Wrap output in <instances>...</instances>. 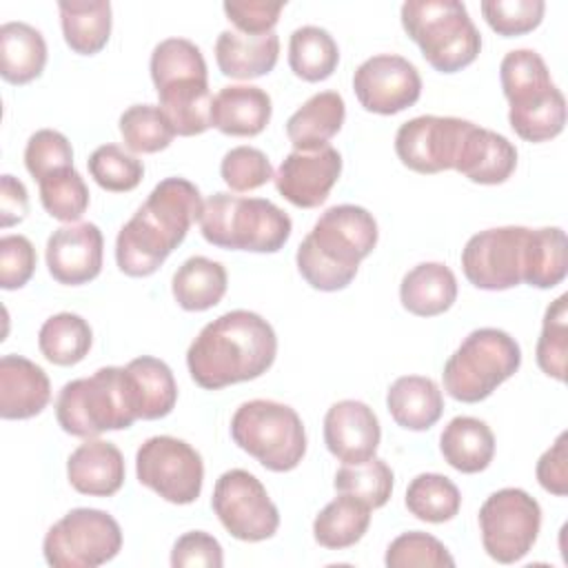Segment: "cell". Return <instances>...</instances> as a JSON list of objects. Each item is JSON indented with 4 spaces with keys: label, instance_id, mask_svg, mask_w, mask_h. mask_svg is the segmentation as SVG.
Segmentation results:
<instances>
[{
    "label": "cell",
    "instance_id": "obj_1",
    "mask_svg": "<svg viewBox=\"0 0 568 568\" xmlns=\"http://www.w3.org/2000/svg\"><path fill=\"white\" fill-rule=\"evenodd\" d=\"M277 355V335L257 313L235 308L209 322L186 351L191 379L220 390L264 375Z\"/></svg>",
    "mask_w": 568,
    "mask_h": 568
},
{
    "label": "cell",
    "instance_id": "obj_2",
    "mask_svg": "<svg viewBox=\"0 0 568 568\" xmlns=\"http://www.w3.org/2000/svg\"><path fill=\"white\" fill-rule=\"evenodd\" d=\"M204 200L186 178H164L115 237L118 268L129 277L153 275L200 222Z\"/></svg>",
    "mask_w": 568,
    "mask_h": 568
},
{
    "label": "cell",
    "instance_id": "obj_3",
    "mask_svg": "<svg viewBox=\"0 0 568 568\" xmlns=\"http://www.w3.org/2000/svg\"><path fill=\"white\" fill-rule=\"evenodd\" d=\"M377 235V222L364 206H331L297 246V271L317 291H342L355 280L359 262L373 253Z\"/></svg>",
    "mask_w": 568,
    "mask_h": 568
},
{
    "label": "cell",
    "instance_id": "obj_4",
    "mask_svg": "<svg viewBox=\"0 0 568 568\" xmlns=\"http://www.w3.org/2000/svg\"><path fill=\"white\" fill-rule=\"evenodd\" d=\"M508 122L526 142H548L566 126V98L550 80L544 58L532 49H513L499 64Z\"/></svg>",
    "mask_w": 568,
    "mask_h": 568
},
{
    "label": "cell",
    "instance_id": "obj_5",
    "mask_svg": "<svg viewBox=\"0 0 568 568\" xmlns=\"http://www.w3.org/2000/svg\"><path fill=\"white\" fill-rule=\"evenodd\" d=\"M55 419L64 433L84 439L133 426L140 417L126 368L104 366L67 382L55 399Z\"/></svg>",
    "mask_w": 568,
    "mask_h": 568
},
{
    "label": "cell",
    "instance_id": "obj_6",
    "mask_svg": "<svg viewBox=\"0 0 568 568\" xmlns=\"http://www.w3.org/2000/svg\"><path fill=\"white\" fill-rule=\"evenodd\" d=\"M151 80L160 109L166 113L175 135H200L211 129L209 73L204 55L189 42H169L151 58Z\"/></svg>",
    "mask_w": 568,
    "mask_h": 568
},
{
    "label": "cell",
    "instance_id": "obj_7",
    "mask_svg": "<svg viewBox=\"0 0 568 568\" xmlns=\"http://www.w3.org/2000/svg\"><path fill=\"white\" fill-rule=\"evenodd\" d=\"M291 217L271 200L213 193L200 215L202 237L217 248L275 253L291 237Z\"/></svg>",
    "mask_w": 568,
    "mask_h": 568
},
{
    "label": "cell",
    "instance_id": "obj_8",
    "mask_svg": "<svg viewBox=\"0 0 568 568\" xmlns=\"http://www.w3.org/2000/svg\"><path fill=\"white\" fill-rule=\"evenodd\" d=\"M406 36L439 73H457L481 51V36L457 0H408L399 11Z\"/></svg>",
    "mask_w": 568,
    "mask_h": 568
},
{
    "label": "cell",
    "instance_id": "obj_9",
    "mask_svg": "<svg viewBox=\"0 0 568 568\" xmlns=\"http://www.w3.org/2000/svg\"><path fill=\"white\" fill-rule=\"evenodd\" d=\"M521 348L501 328L484 326L468 333L444 364V390L464 404H477L493 395L519 371Z\"/></svg>",
    "mask_w": 568,
    "mask_h": 568
},
{
    "label": "cell",
    "instance_id": "obj_10",
    "mask_svg": "<svg viewBox=\"0 0 568 568\" xmlns=\"http://www.w3.org/2000/svg\"><path fill=\"white\" fill-rule=\"evenodd\" d=\"M233 442L266 470L288 473L306 455V430L295 408L273 399H251L231 417Z\"/></svg>",
    "mask_w": 568,
    "mask_h": 568
},
{
    "label": "cell",
    "instance_id": "obj_11",
    "mask_svg": "<svg viewBox=\"0 0 568 568\" xmlns=\"http://www.w3.org/2000/svg\"><path fill=\"white\" fill-rule=\"evenodd\" d=\"M122 548L120 524L100 508H73L44 535L42 552L53 568H95Z\"/></svg>",
    "mask_w": 568,
    "mask_h": 568
},
{
    "label": "cell",
    "instance_id": "obj_12",
    "mask_svg": "<svg viewBox=\"0 0 568 568\" xmlns=\"http://www.w3.org/2000/svg\"><path fill=\"white\" fill-rule=\"evenodd\" d=\"M541 508L521 488H501L486 497L479 508L481 546L497 564L524 559L539 535Z\"/></svg>",
    "mask_w": 568,
    "mask_h": 568
},
{
    "label": "cell",
    "instance_id": "obj_13",
    "mask_svg": "<svg viewBox=\"0 0 568 568\" xmlns=\"http://www.w3.org/2000/svg\"><path fill=\"white\" fill-rule=\"evenodd\" d=\"M138 481L169 504H193L202 493V455L171 435L149 437L135 453Z\"/></svg>",
    "mask_w": 568,
    "mask_h": 568
},
{
    "label": "cell",
    "instance_id": "obj_14",
    "mask_svg": "<svg viewBox=\"0 0 568 568\" xmlns=\"http://www.w3.org/2000/svg\"><path fill=\"white\" fill-rule=\"evenodd\" d=\"M211 508L226 532L240 541H264L280 528L277 506L264 484L244 468H231L217 477Z\"/></svg>",
    "mask_w": 568,
    "mask_h": 568
},
{
    "label": "cell",
    "instance_id": "obj_15",
    "mask_svg": "<svg viewBox=\"0 0 568 568\" xmlns=\"http://www.w3.org/2000/svg\"><path fill=\"white\" fill-rule=\"evenodd\" d=\"M528 226H497L475 233L462 251L466 280L481 291H506L524 282Z\"/></svg>",
    "mask_w": 568,
    "mask_h": 568
},
{
    "label": "cell",
    "instance_id": "obj_16",
    "mask_svg": "<svg viewBox=\"0 0 568 568\" xmlns=\"http://www.w3.org/2000/svg\"><path fill=\"white\" fill-rule=\"evenodd\" d=\"M470 120L453 115H417L395 133V153L415 173L433 175L455 169Z\"/></svg>",
    "mask_w": 568,
    "mask_h": 568
},
{
    "label": "cell",
    "instance_id": "obj_17",
    "mask_svg": "<svg viewBox=\"0 0 568 568\" xmlns=\"http://www.w3.org/2000/svg\"><path fill=\"white\" fill-rule=\"evenodd\" d=\"M353 91L366 111L393 115L419 100L422 78L417 67L404 55L379 53L355 69Z\"/></svg>",
    "mask_w": 568,
    "mask_h": 568
},
{
    "label": "cell",
    "instance_id": "obj_18",
    "mask_svg": "<svg viewBox=\"0 0 568 568\" xmlns=\"http://www.w3.org/2000/svg\"><path fill=\"white\" fill-rule=\"evenodd\" d=\"M342 155L335 146H324L317 151H293L288 153L277 173L275 189L300 209H315L326 202L331 189L339 180Z\"/></svg>",
    "mask_w": 568,
    "mask_h": 568
},
{
    "label": "cell",
    "instance_id": "obj_19",
    "mask_svg": "<svg viewBox=\"0 0 568 568\" xmlns=\"http://www.w3.org/2000/svg\"><path fill=\"white\" fill-rule=\"evenodd\" d=\"M104 237L93 222H73L55 229L47 240L49 275L64 286H80L102 271Z\"/></svg>",
    "mask_w": 568,
    "mask_h": 568
},
{
    "label": "cell",
    "instance_id": "obj_20",
    "mask_svg": "<svg viewBox=\"0 0 568 568\" xmlns=\"http://www.w3.org/2000/svg\"><path fill=\"white\" fill-rule=\"evenodd\" d=\"M382 439L379 419L359 399L335 402L324 415V444L344 464H362L375 457Z\"/></svg>",
    "mask_w": 568,
    "mask_h": 568
},
{
    "label": "cell",
    "instance_id": "obj_21",
    "mask_svg": "<svg viewBox=\"0 0 568 568\" xmlns=\"http://www.w3.org/2000/svg\"><path fill=\"white\" fill-rule=\"evenodd\" d=\"M517 166V149L515 144L495 133L470 122L468 131L464 133L455 171L468 178L475 184H504Z\"/></svg>",
    "mask_w": 568,
    "mask_h": 568
},
{
    "label": "cell",
    "instance_id": "obj_22",
    "mask_svg": "<svg viewBox=\"0 0 568 568\" xmlns=\"http://www.w3.org/2000/svg\"><path fill=\"white\" fill-rule=\"evenodd\" d=\"M51 399L47 373L22 355H2L0 359V417L29 419L40 415Z\"/></svg>",
    "mask_w": 568,
    "mask_h": 568
},
{
    "label": "cell",
    "instance_id": "obj_23",
    "mask_svg": "<svg viewBox=\"0 0 568 568\" xmlns=\"http://www.w3.org/2000/svg\"><path fill=\"white\" fill-rule=\"evenodd\" d=\"M124 457L120 448L104 439H87L67 459L69 484L89 497H111L124 484Z\"/></svg>",
    "mask_w": 568,
    "mask_h": 568
},
{
    "label": "cell",
    "instance_id": "obj_24",
    "mask_svg": "<svg viewBox=\"0 0 568 568\" xmlns=\"http://www.w3.org/2000/svg\"><path fill=\"white\" fill-rule=\"evenodd\" d=\"M271 95L253 84L222 87L211 102V126L224 135L253 138L271 122Z\"/></svg>",
    "mask_w": 568,
    "mask_h": 568
},
{
    "label": "cell",
    "instance_id": "obj_25",
    "mask_svg": "<svg viewBox=\"0 0 568 568\" xmlns=\"http://www.w3.org/2000/svg\"><path fill=\"white\" fill-rule=\"evenodd\" d=\"M280 58V38L275 31L264 36L226 29L215 40V62L222 75L253 80L273 71Z\"/></svg>",
    "mask_w": 568,
    "mask_h": 568
},
{
    "label": "cell",
    "instance_id": "obj_26",
    "mask_svg": "<svg viewBox=\"0 0 568 568\" xmlns=\"http://www.w3.org/2000/svg\"><path fill=\"white\" fill-rule=\"evenodd\" d=\"M346 118L344 98L337 91H320L311 95L288 120L286 135L295 151H317L339 133Z\"/></svg>",
    "mask_w": 568,
    "mask_h": 568
},
{
    "label": "cell",
    "instance_id": "obj_27",
    "mask_svg": "<svg viewBox=\"0 0 568 568\" xmlns=\"http://www.w3.org/2000/svg\"><path fill=\"white\" fill-rule=\"evenodd\" d=\"M439 450L450 468L466 475L481 473L495 457V435L486 422L470 415H457L444 426Z\"/></svg>",
    "mask_w": 568,
    "mask_h": 568
},
{
    "label": "cell",
    "instance_id": "obj_28",
    "mask_svg": "<svg viewBox=\"0 0 568 568\" xmlns=\"http://www.w3.org/2000/svg\"><path fill=\"white\" fill-rule=\"evenodd\" d=\"M457 300L455 273L442 262H422L413 266L399 284L402 306L417 317L446 313Z\"/></svg>",
    "mask_w": 568,
    "mask_h": 568
},
{
    "label": "cell",
    "instance_id": "obj_29",
    "mask_svg": "<svg viewBox=\"0 0 568 568\" xmlns=\"http://www.w3.org/2000/svg\"><path fill=\"white\" fill-rule=\"evenodd\" d=\"M386 408L397 426L406 430H428L444 413V395L430 377H397L386 393Z\"/></svg>",
    "mask_w": 568,
    "mask_h": 568
},
{
    "label": "cell",
    "instance_id": "obj_30",
    "mask_svg": "<svg viewBox=\"0 0 568 568\" xmlns=\"http://www.w3.org/2000/svg\"><path fill=\"white\" fill-rule=\"evenodd\" d=\"M47 64V42L27 22H4L0 27V75L9 84H29L40 78Z\"/></svg>",
    "mask_w": 568,
    "mask_h": 568
},
{
    "label": "cell",
    "instance_id": "obj_31",
    "mask_svg": "<svg viewBox=\"0 0 568 568\" xmlns=\"http://www.w3.org/2000/svg\"><path fill=\"white\" fill-rule=\"evenodd\" d=\"M229 286L226 268L204 255L184 260L171 280V293L184 311H209L222 302Z\"/></svg>",
    "mask_w": 568,
    "mask_h": 568
},
{
    "label": "cell",
    "instance_id": "obj_32",
    "mask_svg": "<svg viewBox=\"0 0 568 568\" xmlns=\"http://www.w3.org/2000/svg\"><path fill=\"white\" fill-rule=\"evenodd\" d=\"M64 42L73 53L95 55L111 36V2L109 0H71L58 2Z\"/></svg>",
    "mask_w": 568,
    "mask_h": 568
},
{
    "label": "cell",
    "instance_id": "obj_33",
    "mask_svg": "<svg viewBox=\"0 0 568 568\" xmlns=\"http://www.w3.org/2000/svg\"><path fill=\"white\" fill-rule=\"evenodd\" d=\"M124 368L133 384L138 417L140 419L166 417L178 402V384L169 364L158 357L142 355L131 359Z\"/></svg>",
    "mask_w": 568,
    "mask_h": 568
},
{
    "label": "cell",
    "instance_id": "obj_34",
    "mask_svg": "<svg viewBox=\"0 0 568 568\" xmlns=\"http://www.w3.org/2000/svg\"><path fill=\"white\" fill-rule=\"evenodd\" d=\"M371 506L362 499L339 493L328 501L313 521V537L320 546L342 550L355 546L371 526Z\"/></svg>",
    "mask_w": 568,
    "mask_h": 568
},
{
    "label": "cell",
    "instance_id": "obj_35",
    "mask_svg": "<svg viewBox=\"0 0 568 568\" xmlns=\"http://www.w3.org/2000/svg\"><path fill=\"white\" fill-rule=\"evenodd\" d=\"M568 271L566 233L559 226L528 231L524 282L535 288H552L564 282Z\"/></svg>",
    "mask_w": 568,
    "mask_h": 568
},
{
    "label": "cell",
    "instance_id": "obj_36",
    "mask_svg": "<svg viewBox=\"0 0 568 568\" xmlns=\"http://www.w3.org/2000/svg\"><path fill=\"white\" fill-rule=\"evenodd\" d=\"M339 49L333 36L315 24L297 27L288 40V67L304 82H322L333 75Z\"/></svg>",
    "mask_w": 568,
    "mask_h": 568
},
{
    "label": "cell",
    "instance_id": "obj_37",
    "mask_svg": "<svg viewBox=\"0 0 568 568\" xmlns=\"http://www.w3.org/2000/svg\"><path fill=\"white\" fill-rule=\"evenodd\" d=\"M93 344V331L82 315L55 313L40 326V353L55 366H73L82 362Z\"/></svg>",
    "mask_w": 568,
    "mask_h": 568
},
{
    "label": "cell",
    "instance_id": "obj_38",
    "mask_svg": "<svg viewBox=\"0 0 568 568\" xmlns=\"http://www.w3.org/2000/svg\"><path fill=\"white\" fill-rule=\"evenodd\" d=\"M404 504L413 517L428 524H444L459 513L462 493L446 475L422 473L410 479Z\"/></svg>",
    "mask_w": 568,
    "mask_h": 568
},
{
    "label": "cell",
    "instance_id": "obj_39",
    "mask_svg": "<svg viewBox=\"0 0 568 568\" xmlns=\"http://www.w3.org/2000/svg\"><path fill=\"white\" fill-rule=\"evenodd\" d=\"M118 124L126 149L133 153L164 151L175 138V129L160 104H133L120 115Z\"/></svg>",
    "mask_w": 568,
    "mask_h": 568
},
{
    "label": "cell",
    "instance_id": "obj_40",
    "mask_svg": "<svg viewBox=\"0 0 568 568\" xmlns=\"http://www.w3.org/2000/svg\"><path fill=\"white\" fill-rule=\"evenodd\" d=\"M393 479L390 466L379 457H371L362 464H344L335 473L333 486L337 493L353 495L371 508H382L390 499Z\"/></svg>",
    "mask_w": 568,
    "mask_h": 568
},
{
    "label": "cell",
    "instance_id": "obj_41",
    "mask_svg": "<svg viewBox=\"0 0 568 568\" xmlns=\"http://www.w3.org/2000/svg\"><path fill=\"white\" fill-rule=\"evenodd\" d=\"M38 184L40 202L53 220L73 224L89 209V186L73 166L55 171L42 178Z\"/></svg>",
    "mask_w": 568,
    "mask_h": 568
},
{
    "label": "cell",
    "instance_id": "obj_42",
    "mask_svg": "<svg viewBox=\"0 0 568 568\" xmlns=\"http://www.w3.org/2000/svg\"><path fill=\"white\" fill-rule=\"evenodd\" d=\"M568 355V295H559L544 315L541 333L537 339V366L552 379L566 382Z\"/></svg>",
    "mask_w": 568,
    "mask_h": 568
},
{
    "label": "cell",
    "instance_id": "obj_43",
    "mask_svg": "<svg viewBox=\"0 0 568 568\" xmlns=\"http://www.w3.org/2000/svg\"><path fill=\"white\" fill-rule=\"evenodd\" d=\"M89 175L93 182L111 193L133 191L144 178V164L135 155L126 153L118 144L98 146L87 160Z\"/></svg>",
    "mask_w": 568,
    "mask_h": 568
},
{
    "label": "cell",
    "instance_id": "obj_44",
    "mask_svg": "<svg viewBox=\"0 0 568 568\" xmlns=\"http://www.w3.org/2000/svg\"><path fill=\"white\" fill-rule=\"evenodd\" d=\"M384 564L388 568H453L455 559L437 537L422 530H410L402 532L390 541V546L386 548Z\"/></svg>",
    "mask_w": 568,
    "mask_h": 568
},
{
    "label": "cell",
    "instance_id": "obj_45",
    "mask_svg": "<svg viewBox=\"0 0 568 568\" xmlns=\"http://www.w3.org/2000/svg\"><path fill=\"white\" fill-rule=\"evenodd\" d=\"M479 7L488 27L504 38L530 33L546 11L544 0H484Z\"/></svg>",
    "mask_w": 568,
    "mask_h": 568
},
{
    "label": "cell",
    "instance_id": "obj_46",
    "mask_svg": "<svg viewBox=\"0 0 568 568\" xmlns=\"http://www.w3.org/2000/svg\"><path fill=\"white\" fill-rule=\"evenodd\" d=\"M220 175L224 184L237 193L255 191L275 178L266 153L255 146H235L226 151L220 162Z\"/></svg>",
    "mask_w": 568,
    "mask_h": 568
},
{
    "label": "cell",
    "instance_id": "obj_47",
    "mask_svg": "<svg viewBox=\"0 0 568 568\" xmlns=\"http://www.w3.org/2000/svg\"><path fill=\"white\" fill-rule=\"evenodd\" d=\"M24 166L38 182L55 171L73 166L71 142L53 129L36 131L24 146Z\"/></svg>",
    "mask_w": 568,
    "mask_h": 568
},
{
    "label": "cell",
    "instance_id": "obj_48",
    "mask_svg": "<svg viewBox=\"0 0 568 568\" xmlns=\"http://www.w3.org/2000/svg\"><path fill=\"white\" fill-rule=\"evenodd\" d=\"M36 248L24 235L0 237V286L4 291L22 288L36 271Z\"/></svg>",
    "mask_w": 568,
    "mask_h": 568
},
{
    "label": "cell",
    "instance_id": "obj_49",
    "mask_svg": "<svg viewBox=\"0 0 568 568\" xmlns=\"http://www.w3.org/2000/svg\"><path fill=\"white\" fill-rule=\"evenodd\" d=\"M286 2H266V0H231L224 2L222 9L226 18L237 27L240 33L264 36L271 33L280 20Z\"/></svg>",
    "mask_w": 568,
    "mask_h": 568
},
{
    "label": "cell",
    "instance_id": "obj_50",
    "mask_svg": "<svg viewBox=\"0 0 568 568\" xmlns=\"http://www.w3.org/2000/svg\"><path fill=\"white\" fill-rule=\"evenodd\" d=\"M224 564L220 541L204 532L191 530L178 537L171 550V566L173 568H189V566H204V568H220Z\"/></svg>",
    "mask_w": 568,
    "mask_h": 568
},
{
    "label": "cell",
    "instance_id": "obj_51",
    "mask_svg": "<svg viewBox=\"0 0 568 568\" xmlns=\"http://www.w3.org/2000/svg\"><path fill=\"white\" fill-rule=\"evenodd\" d=\"M568 433H559L555 444L537 462V481L546 493L564 497L568 493Z\"/></svg>",
    "mask_w": 568,
    "mask_h": 568
},
{
    "label": "cell",
    "instance_id": "obj_52",
    "mask_svg": "<svg viewBox=\"0 0 568 568\" xmlns=\"http://www.w3.org/2000/svg\"><path fill=\"white\" fill-rule=\"evenodd\" d=\"M27 213H29L27 186L18 178L4 173L0 178V226L9 229L22 222Z\"/></svg>",
    "mask_w": 568,
    "mask_h": 568
}]
</instances>
